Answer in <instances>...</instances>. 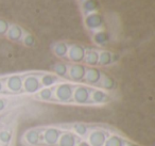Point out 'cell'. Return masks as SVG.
<instances>
[{"instance_id":"1","label":"cell","mask_w":155,"mask_h":146,"mask_svg":"<svg viewBox=\"0 0 155 146\" xmlns=\"http://www.w3.org/2000/svg\"><path fill=\"white\" fill-rule=\"evenodd\" d=\"M73 90H74V86L71 83H67V82L60 83L53 89V98L58 103H69L72 99Z\"/></svg>"},{"instance_id":"2","label":"cell","mask_w":155,"mask_h":146,"mask_svg":"<svg viewBox=\"0 0 155 146\" xmlns=\"http://www.w3.org/2000/svg\"><path fill=\"white\" fill-rule=\"evenodd\" d=\"M63 130L55 127H49L45 130H41V143L45 144L46 146H56L60 135Z\"/></svg>"},{"instance_id":"3","label":"cell","mask_w":155,"mask_h":146,"mask_svg":"<svg viewBox=\"0 0 155 146\" xmlns=\"http://www.w3.org/2000/svg\"><path fill=\"white\" fill-rule=\"evenodd\" d=\"M91 89L86 85L74 86L73 95H72L73 103H78V105H87V103H91Z\"/></svg>"},{"instance_id":"4","label":"cell","mask_w":155,"mask_h":146,"mask_svg":"<svg viewBox=\"0 0 155 146\" xmlns=\"http://www.w3.org/2000/svg\"><path fill=\"white\" fill-rule=\"evenodd\" d=\"M110 133L103 129H91L86 137V141L91 146H103Z\"/></svg>"},{"instance_id":"5","label":"cell","mask_w":155,"mask_h":146,"mask_svg":"<svg viewBox=\"0 0 155 146\" xmlns=\"http://www.w3.org/2000/svg\"><path fill=\"white\" fill-rule=\"evenodd\" d=\"M41 88L39 78L35 75H29L22 80V90L28 94H36Z\"/></svg>"},{"instance_id":"6","label":"cell","mask_w":155,"mask_h":146,"mask_svg":"<svg viewBox=\"0 0 155 146\" xmlns=\"http://www.w3.org/2000/svg\"><path fill=\"white\" fill-rule=\"evenodd\" d=\"M85 54H86V49L81 45H71L68 48V52H67V57L71 62L75 63V64H80L81 62L84 61Z\"/></svg>"},{"instance_id":"7","label":"cell","mask_w":155,"mask_h":146,"mask_svg":"<svg viewBox=\"0 0 155 146\" xmlns=\"http://www.w3.org/2000/svg\"><path fill=\"white\" fill-rule=\"evenodd\" d=\"M41 130L39 129H29L22 135V142L28 146H39L41 143Z\"/></svg>"},{"instance_id":"8","label":"cell","mask_w":155,"mask_h":146,"mask_svg":"<svg viewBox=\"0 0 155 146\" xmlns=\"http://www.w3.org/2000/svg\"><path fill=\"white\" fill-rule=\"evenodd\" d=\"M86 73V66L82 64H72L68 66V75L67 77L74 82H81L84 79Z\"/></svg>"},{"instance_id":"9","label":"cell","mask_w":155,"mask_h":146,"mask_svg":"<svg viewBox=\"0 0 155 146\" xmlns=\"http://www.w3.org/2000/svg\"><path fill=\"white\" fill-rule=\"evenodd\" d=\"M80 140V137H78L71 131H62L56 146H75Z\"/></svg>"},{"instance_id":"10","label":"cell","mask_w":155,"mask_h":146,"mask_svg":"<svg viewBox=\"0 0 155 146\" xmlns=\"http://www.w3.org/2000/svg\"><path fill=\"white\" fill-rule=\"evenodd\" d=\"M110 100V96L104 90H91V103L96 105H105Z\"/></svg>"},{"instance_id":"11","label":"cell","mask_w":155,"mask_h":146,"mask_svg":"<svg viewBox=\"0 0 155 146\" xmlns=\"http://www.w3.org/2000/svg\"><path fill=\"white\" fill-rule=\"evenodd\" d=\"M22 77L19 75H12L7 79V89L11 93H19L22 90Z\"/></svg>"},{"instance_id":"12","label":"cell","mask_w":155,"mask_h":146,"mask_svg":"<svg viewBox=\"0 0 155 146\" xmlns=\"http://www.w3.org/2000/svg\"><path fill=\"white\" fill-rule=\"evenodd\" d=\"M102 74L96 67H89L86 68V73L84 76V81L87 84H91V85H96V84H99L100 80H101Z\"/></svg>"},{"instance_id":"13","label":"cell","mask_w":155,"mask_h":146,"mask_svg":"<svg viewBox=\"0 0 155 146\" xmlns=\"http://www.w3.org/2000/svg\"><path fill=\"white\" fill-rule=\"evenodd\" d=\"M86 26L88 27L89 29L91 30H97L99 29L100 27L103 25V18L100 14H97V13H91L87 15L86 19Z\"/></svg>"},{"instance_id":"14","label":"cell","mask_w":155,"mask_h":146,"mask_svg":"<svg viewBox=\"0 0 155 146\" xmlns=\"http://www.w3.org/2000/svg\"><path fill=\"white\" fill-rule=\"evenodd\" d=\"M89 131H91L89 126L84 123H75L71 126V132L74 133L80 139H86Z\"/></svg>"},{"instance_id":"15","label":"cell","mask_w":155,"mask_h":146,"mask_svg":"<svg viewBox=\"0 0 155 146\" xmlns=\"http://www.w3.org/2000/svg\"><path fill=\"white\" fill-rule=\"evenodd\" d=\"M7 35L9 37V40L13 42H19L24 37V30H22L21 27L17 26V25H13V26H10L9 30L7 32Z\"/></svg>"},{"instance_id":"16","label":"cell","mask_w":155,"mask_h":146,"mask_svg":"<svg viewBox=\"0 0 155 146\" xmlns=\"http://www.w3.org/2000/svg\"><path fill=\"white\" fill-rule=\"evenodd\" d=\"M39 81H41V85L44 88H51L60 81V78L54 74H45L41 76Z\"/></svg>"},{"instance_id":"17","label":"cell","mask_w":155,"mask_h":146,"mask_svg":"<svg viewBox=\"0 0 155 146\" xmlns=\"http://www.w3.org/2000/svg\"><path fill=\"white\" fill-rule=\"evenodd\" d=\"M127 140L119 134H110L103 146H124Z\"/></svg>"},{"instance_id":"18","label":"cell","mask_w":155,"mask_h":146,"mask_svg":"<svg viewBox=\"0 0 155 146\" xmlns=\"http://www.w3.org/2000/svg\"><path fill=\"white\" fill-rule=\"evenodd\" d=\"M53 89L52 88H44L41 89L36 93V98L41 101H51L53 100Z\"/></svg>"},{"instance_id":"19","label":"cell","mask_w":155,"mask_h":146,"mask_svg":"<svg viewBox=\"0 0 155 146\" xmlns=\"http://www.w3.org/2000/svg\"><path fill=\"white\" fill-rule=\"evenodd\" d=\"M113 62H114V56H113L112 52L106 51V50L99 52L98 65H100V66H107V65L112 64Z\"/></svg>"},{"instance_id":"20","label":"cell","mask_w":155,"mask_h":146,"mask_svg":"<svg viewBox=\"0 0 155 146\" xmlns=\"http://www.w3.org/2000/svg\"><path fill=\"white\" fill-rule=\"evenodd\" d=\"M13 137V130L11 128H3L0 130V145L8 146Z\"/></svg>"},{"instance_id":"21","label":"cell","mask_w":155,"mask_h":146,"mask_svg":"<svg viewBox=\"0 0 155 146\" xmlns=\"http://www.w3.org/2000/svg\"><path fill=\"white\" fill-rule=\"evenodd\" d=\"M98 60H99V52L97 50H88L85 54L84 61L87 65L91 67H94L98 65Z\"/></svg>"},{"instance_id":"22","label":"cell","mask_w":155,"mask_h":146,"mask_svg":"<svg viewBox=\"0 0 155 146\" xmlns=\"http://www.w3.org/2000/svg\"><path fill=\"white\" fill-rule=\"evenodd\" d=\"M99 83L104 91H112V90H114L115 86H116L115 80L113 79L112 77H110V76H102Z\"/></svg>"},{"instance_id":"23","label":"cell","mask_w":155,"mask_h":146,"mask_svg":"<svg viewBox=\"0 0 155 146\" xmlns=\"http://www.w3.org/2000/svg\"><path fill=\"white\" fill-rule=\"evenodd\" d=\"M68 48H69V46L67 45L66 43L61 42V43H58L54 45L53 51H54V54H55V56L58 57V58H65V57H67Z\"/></svg>"},{"instance_id":"24","label":"cell","mask_w":155,"mask_h":146,"mask_svg":"<svg viewBox=\"0 0 155 146\" xmlns=\"http://www.w3.org/2000/svg\"><path fill=\"white\" fill-rule=\"evenodd\" d=\"M53 71L58 78H66L67 75H68V65L65 64V63H58V64L54 65Z\"/></svg>"},{"instance_id":"25","label":"cell","mask_w":155,"mask_h":146,"mask_svg":"<svg viewBox=\"0 0 155 146\" xmlns=\"http://www.w3.org/2000/svg\"><path fill=\"white\" fill-rule=\"evenodd\" d=\"M84 9L88 14L93 13L94 11H96L98 9V2L96 0H87L86 2L84 3Z\"/></svg>"},{"instance_id":"26","label":"cell","mask_w":155,"mask_h":146,"mask_svg":"<svg viewBox=\"0 0 155 146\" xmlns=\"http://www.w3.org/2000/svg\"><path fill=\"white\" fill-rule=\"evenodd\" d=\"M22 42L28 47H33L35 45V37L32 34H26L22 37Z\"/></svg>"},{"instance_id":"27","label":"cell","mask_w":155,"mask_h":146,"mask_svg":"<svg viewBox=\"0 0 155 146\" xmlns=\"http://www.w3.org/2000/svg\"><path fill=\"white\" fill-rule=\"evenodd\" d=\"M95 41L97 42L98 44L102 45V44H104L107 41V36H106V34L104 32H98L97 34L95 35Z\"/></svg>"},{"instance_id":"28","label":"cell","mask_w":155,"mask_h":146,"mask_svg":"<svg viewBox=\"0 0 155 146\" xmlns=\"http://www.w3.org/2000/svg\"><path fill=\"white\" fill-rule=\"evenodd\" d=\"M9 28H10L9 23L5 22V20H3V19H0V35L7 34Z\"/></svg>"},{"instance_id":"29","label":"cell","mask_w":155,"mask_h":146,"mask_svg":"<svg viewBox=\"0 0 155 146\" xmlns=\"http://www.w3.org/2000/svg\"><path fill=\"white\" fill-rule=\"evenodd\" d=\"M8 105H9V103H8L7 99L2 98V97H0V113H1V112H3L5 109H7Z\"/></svg>"},{"instance_id":"30","label":"cell","mask_w":155,"mask_h":146,"mask_svg":"<svg viewBox=\"0 0 155 146\" xmlns=\"http://www.w3.org/2000/svg\"><path fill=\"white\" fill-rule=\"evenodd\" d=\"M75 146H91V145H89L88 142H87L85 139H81L80 141L78 142V144Z\"/></svg>"},{"instance_id":"31","label":"cell","mask_w":155,"mask_h":146,"mask_svg":"<svg viewBox=\"0 0 155 146\" xmlns=\"http://www.w3.org/2000/svg\"><path fill=\"white\" fill-rule=\"evenodd\" d=\"M124 146H138V145H137V144H135V143H132V142H127Z\"/></svg>"},{"instance_id":"32","label":"cell","mask_w":155,"mask_h":146,"mask_svg":"<svg viewBox=\"0 0 155 146\" xmlns=\"http://www.w3.org/2000/svg\"><path fill=\"white\" fill-rule=\"evenodd\" d=\"M3 91V81L0 79V93H2Z\"/></svg>"},{"instance_id":"33","label":"cell","mask_w":155,"mask_h":146,"mask_svg":"<svg viewBox=\"0 0 155 146\" xmlns=\"http://www.w3.org/2000/svg\"><path fill=\"white\" fill-rule=\"evenodd\" d=\"M0 146H2V145H0Z\"/></svg>"}]
</instances>
